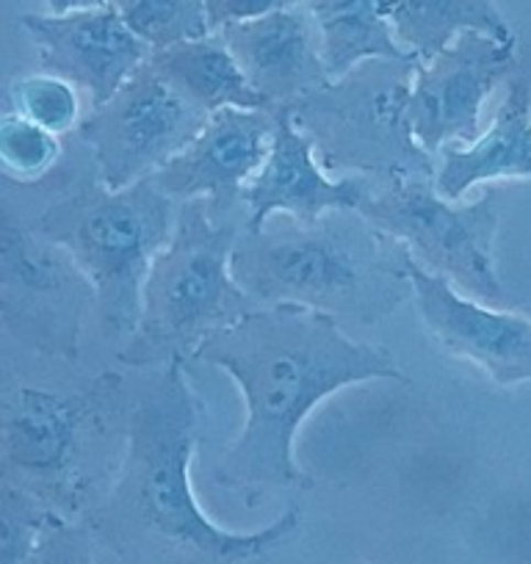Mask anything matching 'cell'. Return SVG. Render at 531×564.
<instances>
[{"label": "cell", "mask_w": 531, "mask_h": 564, "mask_svg": "<svg viewBox=\"0 0 531 564\" xmlns=\"http://www.w3.org/2000/svg\"><path fill=\"white\" fill-rule=\"evenodd\" d=\"M194 357L236 379L247 401L243 432L221 454L214 481L249 507L266 492L311 490L313 479L296 465L294 441L327 395L373 379H408L382 346L360 344L338 327V318L300 305L243 313Z\"/></svg>", "instance_id": "obj_1"}, {"label": "cell", "mask_w": 531, "mask_h": 564, "mask_svg": "<svg viewBox=\"0 0 531 564\" xmlns=\"http://www.w3.org/2000/svg\"><path fill=\"white\" fill-rule=\"evenodd\" d=\"M199 430L203 401L183 362H166L130 406L122 463L84 518L91 536L124 564H249L300 531L296 507L258 531H227L203 512L192 487Z\"/></svg>", "instance_id": "obj_2"}, {"label": "cell", "mask_w": 531, "mask_h": 564, "mask_svg": "<svg viewBox=\"0 0 531 564\" xmlns=\"http://www.w3.org/2000/svg\"><path fill=\"white\" fill-rule=\"evenodd\" d=\"M410 258L360 210H327L311 225L274 214L258 230L241 227L230 274L252 305H300L371 327L413 300Z\"/></svg>", "instance_id": "obj_3"}, {"label": "cell", "mask_w": 531, "mask_h": 564, "mask_svg": "<svg viewBox=\"0 0 531 564\" xmlns=\"http://www.w3.org/2000/svg\"><path fill=\"white\" fill-rule=\"evenodd\" d=\"M128 415L113 371L75 390H0V481L51 514L84 520L117 476Z\"/></svg>", "instance_id": "obj_4"}, {"label": "cell", "mask_w": 531, "mask_h": 564, "mask_svg": "<svg viewBox=\"0 0 531 564\" xmlns=\"http://www.w3.org/2000/svg\"><path fill=\"white\" fill-rule=\"evenodd\" d=\"M181 203L153 175L124 188L100 181L53 203L36 230L86 280L106 340L124 344L137 333L144 280L170 243Z\"/></svg>", "instance_id": "obj_5"}, {"label": "cell", "mask_w": 531, "mask_h": 564, "mask_svg": "<svg viewBox=\"0 0 531 564\" xmlns=\"http://www.w3.org/2000/svg\"><path fill=\"white\" fill-rule=\"evenodd\" d=\"M247 216H216L208 199H186L170 243L155 254L142 291L137 333L119 349L130 368L166 366L197 355L219 329L252 311L230 274V254Z\"/></svg>", "instance_id": "obj_6"}, {"label": "cell", "mask_w": 531, "mask_h": 564, "mask_svg": "<svg viewBox=\"0 0 531 564\" xmlns=\"http://www.w3.org/2000/svg\"><path fill=\"white\" fill-rule=\"evenodd\" d=\"M419 64L371 58L346 78L289 102L324 170H355L379 183L435 181V155L421 148L408 119L410 80Z\"/></svg>", "instance_id": "obj_7"}, {"label": "cell", "mask_w": 531, "mask_h": 564, "mask_svg": "<svg viewBox=\"0 0 531 564\" xmlns=\"http://www.w3.org/2000/svg\"><path fill=\"white\" fill-rule=\"evenodd\" d=\"M503 192L481 194L457 205L441 197L432 177L388 181L371 188L360 210L377 230L408 247L413 260L485 305H507L509 296L496 274L492 243L501 225Z\"/></svg>", "instance_id": "obj_8"}, {"label": "cell", "mask_w": 531, "mask_h": 564, "mask_svg": "<svg viewBox=\"0 0 531 564\" xmlns=\"http://www.w3.org/2000/svg\"><path fill=\"white\" fill-rule=\"evenodd\" d=\"M89 300L73 263L0 203V344L75 360Z\"/></svg>", "instance_id": "obj_9"}, {"label": "cell", "mask_w": 531, "mask_h": 564, "mask_svg": "<svg viewBox=\"0 0 531 564\" xmlns=\"http://www.w3.org/2000/svg\"><path fill=\"white\" fill-rule=\"evenodd\" d=\"M208 117L144 62L111 100L91 108L75 130L91 150L97 181L106 188H124L155 175L183 153Z\"/></svg>", "instance_id": "obj_10"}, {"label": "cell", "mask_w": 531, "mask_h": 564, "mask_svg": "<svg viewBox=\"0 0 531 564\" xmlns=\"http://www.w3.org/2000/svg\"><path fill=\"white\" fill-rule=\"evenodd\" d=\"M514 69V40L498 42L476 31L419 64L410 80L408 119L421 148L435 155L454 141H474L481 106Z\"/></svg>", "instance_id": "obj_11"}, {"label": "cell", "mask_w": 531, "mask_h": 564, "mask_svg": "<svg viewBox=\"0 0 531 564\" xmlns=\"http://www.w3.org/2000/svg\"><path fill=\"white\" fill-rule=\"evenodd\" d=\"M413 302L432 338L501 388L531 382V318L468 300L410 258Z\"/></svg>", "instance_id": "obj_12"}, {"label": "cell", "mask_w": 531, "mask_h": 564, "mask_svg": "<svg viewBox=\"0 0 531 564\" xmlns=\"http://www.w3.org/2000/svg\"><path fill=\"white\" fill-rule=\"evenodd\" d=\"M274 135L269 108H219L183 153L153 175L159 188L177 203L208 199L216 216L241 214V192L263 166Z\"/></svg>", "instance_id": "obj_13"}, {"label": "cell", "mask_w": 531, "mask_h": 564, "mask_svg": "<svg viewBox=\"0 0 531 564\" xmlns=\"http://www.w3.org/2000/svg\"><path fill=\"white\" fill-rule=\"evenodd\" d=\"M23 29L40 47L42 73L84 89L91 108L111 100L153 53L111 3L69 14H25Z\"/></svg>", "instance_id": "obj_14"}, {"label": "cell", "mask_w": 531, "mask_h": 564, "mask_svg": "<svg viewBox=\"0 0 531 564\" xmlns=\"http://www.w3.org/2000/svg\"><path fill=\"white\" fill-rule=\"evenodd\" d=\"M274 113L272 148L263 166L254 172L252 181L243 186V227L258 230L274 214L311 225L327 210H357L362 199L377 186L373 177L349 175L329 181L316 164L311 141L291 117L289 106L269 108Z\"/></svg>", "instance_id": "obj_15"}, {"label": "cell", "mask_w": 531, "mask_h": 564, "mask_svg": "<svg viewBox=\"0 0 531 564\" xmlns=\"http://www.w3.org/2000/svg\"><path fill=\"white\" fill-rule=\"evenodd\" d=\"M241 67L249 89L269 108L289 106L333 84L322 62V40L305 7L232 23L216 31Z\"/></svg>", "instance_id": "obj_16"}, {"label": "cell", "mask_w": 531, "mask_h": 564, "mask_svg": "<svg viewBox=\"0 0 531 564\" xmlns=\"http://www.w3.org/2000/svg\"><path fill=\"white\" fill-rule=\"evenodd\" d=\"M490 181H531V86L514 78L485 135L441 148L435 188L457 203L465 192Z\"/></svg>", "instance_id": "obj_17"}, {"label": "cell", "mask_w": 531, "mask_h": 564, "mask_svg": "<svg viewBox=\"0 0 531 564\" xmlns=\"http://www.w3.org/2000/svg\"><path fill=\"white\" fill-rule=\"evenodd\" d=\"M148 62L177 95L203 108L205 113H214L219 108H243V111L269 108L249 89L241 67L230 56L219 34L161 47L150 53Z\"/></svg>", "instance_id": "obj_18"}, {"label": "cell", "mask_w": 531, "mask_h": 564, "mask_svg": "<svg viewBox=\"0 0 531 564\" xmlns=\"http://www.w3.org/2000/svg\"><path fill=\"white\" fill-rule=\"evenodd\" d=\"M382 18L395 42L421 64L432 62L468 31L498 42L514 40L496 0H382Z\"/></svg>", "instance_id": "obj_19"}, {"label": "cell", "mask_w": 531, "mask_h": 564, "mask_svg": "<svg viewBox=\"0 0 531 564\" xmlns=\"http://www.w3.org/2000/svg\"><path fill=\"white\" fill-rule=\"evenodd\" d=\"M322 40V62L329 80H340L362 62H419L395 42L382 0H305Z\"/></svg>", "instance_id": "obj_20"}, {"label": "cell", "mask_w": 531, "mask_h": 564, "mask_svg": "<svg viewBox=\"0 0 531 564\" xmlns=\"http://www.w3.org/2000/svg\"><path fill=\"white\" fill-rule=\"evenodd\" d=\"M133 34L153 51L208 36L205 0H108Z\"/></svg>", "instance_id": "obj_21"}, {"label": "cell", "mask_w": 531, "mask_h": 564, "mask_svg": "<svg viewBox=\"0 0 531 564\" xmlns=\"http://www.w3.org/2000/svg\"><path fill=\"white\" fill-rule=\"evenodd\" d=\"M62 155L56 133L20 113H0V175L14 183H36Z\"/></svg>", "instance_id": "obj_22"}, {"label": "cell", "mask_w": 531, "mask_h": 564, "mask_svg": "<svg viewBox=\"0 0 531 564\" xmlns=\"http://www.w3.org/2000/svg\"><path fill=\"white\" fill-rule=\"evenodd\" d=\"M9 97H12L14 113L56 135L75 130L80 122L78 91L69 80L58 78V75H20L9 86Z\"/></svg>", "instance_id": "obj_23"}, {"label": "cell", "mask_w": 531, "mask_h": 564, "mask_svg": "<svg viewBox=\"0 0 531 564\" xmlns=\"http://www.w3.org/2000/svg\"><path fill=\"white\" fill-rule=\"evenodd\" d=\"M53 514L18 487L0 481V564H25Z\"/></svg>", "instance_id": "obj_24"}, {"label": "cell", "mask_w": 531, "mask_h": 564, "mask_svg": "<svg viewBox=\"0 0 531 564\" xmlns=\"http://www.w3.org/2000/svg\"><path fill=\"white\" fill-rule=\"evenodd\" d=\"M25 564H97L95 536L84 520H64L53 514Z\"/></svg>", "instance_id": "obj_25"}, {"label": "cell", "mask_w": 531, "mask_h": 564, "mask_svg": "<svg viewBox=\"0 0 531 564\" xmlns=\"http://www.w3.org/2000/svg\"><path fill=\"white\" fill-rule=\"evenodd\" d=\"M305 0H205V18H208V31L216 34L219 29L232 23H247V20L266 18L272 12L302 7Z\"/></svg>", "instance_id": "obj_26"}, {"label": "cell", "mask_w": 531, "mask_h": 564, "mask_svg": "<svg viewBox=\"0 0 531 564\" xmlns=\"http://www.w3.org/2000/svg\"><path fill=\"white\" fill-rule=\"evenodd\" d=\"M108 0H45V7L51 14H69V12H84V9L106 7Z\"/></svg>", "instance_id": "obj_27"}]
</instances>
